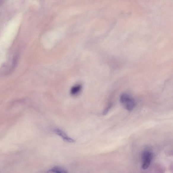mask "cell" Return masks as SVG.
<instances>
[{
    "mask_svg": "<svg viewBox=\"0 0 173 173\" xmlns=\"http://www.w3.org/2000/svg\"><path fill=\"white\" fill-rule=\"evenodd\" d=\"M120 101L121 104L128 111H132L135 106V101L127 94L123 93L121 95Z\"/></svg>",
    "mask_w": 173,
    "mask_h": 173,
    "instance_id": "obj_1",
    "label": "cell"
},
{
    "mask_svg": "<svg viewBox=\"0 0 173 173\" xmlns=\"http://www.w3.org/2000/svg\"><path fill=\"white\" fill-rule=\"evenodd\" d=\"M153 158V154L149 150L144 151L142 155V168L144 170L149 167Z\"/></svg>",
    "mask_w": 173,
    "mask_h": 173,
    "instance_id": "obj_2",
    "label": "cell"
},
{
    "mask_svg": "<svg viewBox=\"0 0 173 173\" xmlns=\"http://www.w3.org/2000/svg\"><path fill=\"white\" fill-rule=\"evenodd\" d=\"M55 133L58 135L60 136L63 140L66 142L69 143H73L74 142V140L69 137L66 134L64 131L59 129L56 128L55 129Z\"/></svg>",
    "mask_w": 173,
    "mask_h": 173,
    "instance_id": "obj_3",
    "label": "cell"
},
{
    "mask_svg": "<svg viewBox=\"0 0 173 173\" xmlns=\"http://www.w3.org/2000/svg\"><path fill=\"white\" fill-rule=\"evenodd\" d=\"M82 89L81 85H77L73 86L70 90V93L73 96H75L79 93Z\"/></svg>",
    "mask_w": 173,
    "mask_h": 173,
    "instance_id": "obj_4",
    "label": "cell"
},
{
    "mask_svg": "<svg viewBox=\"0 0 173 173\" xmlns=\"http://www.w3.org/2000/svg\"><path fill=\"white\" fill-rule=\"evenodd\" d=\"M49 172L58 173H67L66 170L62 167L56 166L53 167L49 170Z\"/></svg>",
    "mask_w": 173,
    "mask_h": 173,
    "instance_id": "obj_5",
    "label": "cell"
},
{
    "mask_svg": "<svg viewBox=\"0 0 173 173\" xmlns=\"http://www.w3.org/2000/svg\"><path fill=\"white\" fill-rule=\"evenodd\" d=\"M112 106V104H109L108 107L105 109L103 111V114L104 115H106L108 112L109 111V109L111 108Z\"/></svg>",
    "mask_w": 173,
    "mask_h": 173,
    "instance_id": "obj_6",
    "label": "cell"
}]
</instances>
